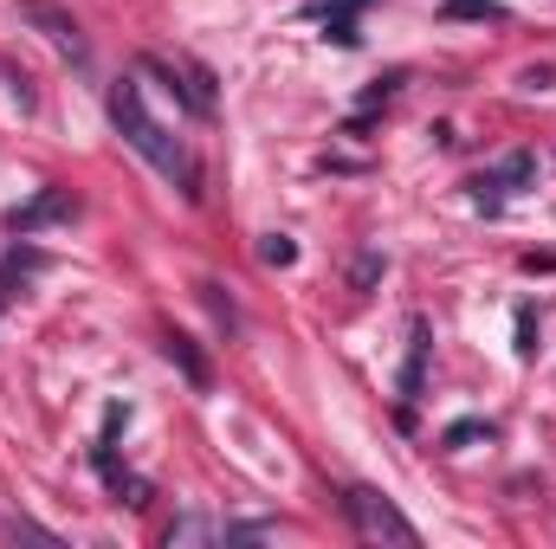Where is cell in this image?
I'll use <instances>...</instances> for the list:
<instances>
[{"label":"cell","mask_w":556,"mask_h":549,"mask_svg":"<svg viewBox=\"0 0 556 549\" xmlns=\"http://www.w3.org/2000/svg\"><path fill=\"white\" fill-rule=\"evenodd\" d=\"M168 362H181V375H188V382H207V362L188 349V336H168Z\"/></svg>","instance_id":"52a82bcc"},{"label":"cell","mask_w":556,"mask_h":549,"mask_svg":"<svg viewBox=\"0 0 556 549\" xmlns=\"http://www.w3.org/2000/svg\"><path fill=\"white\" fill-rule=\"evenodd\" d=\"M0 310H7V291H0Z\"/></svg>","instance_id":"9c48e42d"},{"label":"cell","mask_w":556,"mask_h":549,"mask_svg":"<svg viewBox=\"0 0 556 549\" xmlns=\"http://www.w3.org/2000/svg\"><path fill=\"white\" fill-rule=\"evenodd\" d=\"M531 175H538V162H531V155H505L492 175H479V181H472V194H479V201H492V194H511V188H525Z\"/></svg>","instance_id":"277c9868"},{"label":"cell","mask_w":556,"mask_h":549,"mask_svg":"<svg viewBox=\"0 0 556 549\" xmlns=\"http://www.w3.org/2000/svg\"><path fill=\"white\" fill-rule=\"evenodd\" d=\"M343 511H350V524H356V537H363V544H402V549L420 544L415 524H408L382 491H369V485H350V491H343Z\"/></svg>","instance_id":"7a4b0ae2"},{"label":"cell","mask_w":556,"mask_h":549,"mask_svg":"<svg viewBox=\"0 0 556 549\" xmlns=\"http://www.w3.org/2000/svg\"><path fill=\"white\" fill-rule=\"evenodd\" d=\"M446 20H492V26H498L505 7H498V0H446Z\"/></svg>","instance_id":"8992f818"},{"label":"cell","mask_w":556,"mask_h":549,"mask_svg":"<svg viewBox=\"0 0 556 549\" xmlns=\"http://www.w3.org/2000/svg\"><path fill=\"white\" fill-rule=\"evenodd\" d=\"M20 20H26V26H39V33H46V39H52V46H59L65 59H78V65L91 59V46H85L78 20H72V13H59L52 0H26V7H20Z\"/></svg>","instance_id":"3957f363"},{"label":"cell","mask_w":556,"mask_h":549,"mask_svg":"<svg viewBox=\"0 0 556 549\" xmlns=\"http://www.w3.org/2000/svg\"><path fill=\"white\" fill-rule=\"evenodd\" d=\"M111 124H117V137L130 142V149H137V155L155 168V175H162V181H175L181 194H201V162L188 155V142L168 137V130L149 117L137 78H117V85H111Z\"/></svg>","instance_id":"6da1fadb"},{"label":"cell","mask_w":556,"mask_h":549,"mask_svg":"<svg viewBox=\"0 0 556 549\" xmlns=\"http://www.w3.org/2000/svg\"><path fill=\"white\" fill-rule=\"evenodd\" d=\"M260 259H266V266H291V259H298V246H291L285 233H266V246H260Z\"/></svg>","instance_id":"ba28073f"},{"label":"cell","mask_w":556,"mask_h":549,"mask_svg":"<svg viewBox=\"0 0 556 549\" xmlns=\"http://www.w3.org/2000/svg\"><path fill=\"white\" fill-rule=\"evenodd\" d=\"M46 220H72V194L46 188L33 207H20V214H13V233H33V227H46Z\"/></svg>","instance_id":"5b68a950"}]
</instances>
